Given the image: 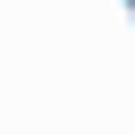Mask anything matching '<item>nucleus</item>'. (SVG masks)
Here are the masks:
<instances>
[{
    "mask_svg": "<svg viewBox=\"0 0 135 135\" xmlns=\"http://www.w3.org/2000/svg\"><path fill=\"white\" fill-rule=\"evenodd\" d=\"M127 8H135V0H127Z\"/></svg>",
    "mask_w": 135,
    "mask_h": 135,
    "instance_id": "nucleus-1",
    "label": "nucleus"
}]
</instances>
